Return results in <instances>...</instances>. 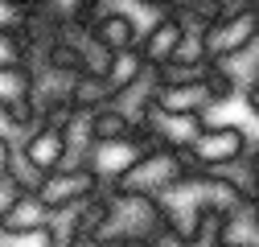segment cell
I'll list each match as a JSON object with an SVG mask.
<instances>
[{"mask_svg": "<svg viewBox=\"0 0 259 247\" xmlns=\"http://www.w3.org/2000/svg\"><path fill=\"white\" fill-rule=\"evenodd\" d=\"M189 173H193V165H189V157L181 148L148 144V148H140V157L123 169V177L115 185H119V190H136V194L160 198V194H169L173 185H181Z\"/></svg>", "mask_w": 259, "mask_h": 247, "instance_id": "cell-1", "label": "cell"}, {"mask_svg": "<svg viewBox=\"0 0 259 247\" xmlns=\"http://www.w3.org/2000/svg\"><path fill=\"white\" fill-rule=\"evenodd\" d=\"M255 140H251V124H239V119H206L202 132L189 140L185 157L193 169H206V165H226L251 152Z\"/></svg>", "mask_w": 259, "mask_h": 247, "instance_id": "cell-2", "label": "cell"}, {"mask_svg": "<svg viewBox=\"0 0 259 247\" xmlns=\"http://www.w3.org/2000/svg\"><path fill=\"white\" fill-rule=\"evenodd\" d=\"M99 190H103V181L95 177L87 165H58V169H50L41 177V185H37L33 194L41 198V206L50 214H62V210L82 206L87 198H95Z\"/></svg>", "mask_w": 259, "mask_h": 247, "instance_id": "cell-3", "label": "cell"}, {"mask_svg": "<svg viewBox=\"0 0 259 247\" xmlns=\"http://www.w3.org/2000/svg\"><path fill=\"white\" fill-rule=\"evenodd\" d=\"M259 42V13L255 9H239V13H222L202 29V50L210 62L235 58L243 50H251Z\"/></svg>", "mask_w": 259, "mask_h": 247, "instance_id": "cell-4", "label": "cell"}, {"mask_svg": "<svg viewBox=\"0 0 259 247\" xmlns=\"http://www.w3.org/2000/svg\"><path fill=\"white\" fill-rule=\"evenodd\" d=\"M222 95H231V91L222 87V78L210 70L206 78H189V83H152L148 87V99L156 107H165V111H185V115H202L222 99Z\"/></svg>", "mask_w": 259, "mask_h": 247, "instance_id": "cell-5", "label": "cell"}, {"mask_svg": "<svg viewBox=\"0 0 259 247\" xmlns=\"http://www.w3.org/2000/svg\"><path fill=\"white\" fill-rule=\"evenodd\" d=\"M181 37H185V25H181L173 13H156L152 25L140 29V37H136V54H140V62H144L148 70H160V66H165V62L177 54Z\"/></svg>", "mask_w": 259, "mask_h": 247, "instance_id": "cell-6", "label": "cell"}, {"mask_svg": "<svg viewBox=\"0 0 259 247\" xmlns=\"http://www.w3.org/2000/svg\"><path fill=\"white\" fill-rule=\"evenodd\" d=\"M210 247H259V214L255 202L243 198L218 214V227L210 235Z\"/></svg>", "mask_w": 259, "mask_h": 247, "instance_id": "cell-7", "label": "cell"}, {"mask_svg": "<svg viewBox=\"0 0 259 247\" xmlns=\"http://www.w3.org/2000/svg\"><path fill=\"white\" fill-rule=\"evenodd\" d=\"M87 29H91V37L99 42L103 50H111V54L136 50V37H140L136 17L123 13V9H95L91 21H87Z\"/></svg>", "mask_w": 259, "mask_h": 247, "instance_id": "cell-8", "label": "cell"}, {"mask_svg": "<svg viewBox=\"0 0 259 247\" xmlns=\"http://www.w3.org/2000/svg\"><path fill=\"white\" fill-rule=\"evenodd\" d=\"M144 83H152V70L140 62V54H136V50L111 54L107 70H103V87H107L111 103H123L127 95H136V87H144Z\"/></svg>", "mask_w": 259, "mask_h": 247, "instance_id": "cell-9", "label": "cell"}, {"mask_svg": "<svg viewBox=\"0 0 259 247\" xmlns=\"http://www.w3.org/2000/svg\"><path fill=\"white\" fill-rule=\"evenodd\" d=\"M17 148H21L41 173H50V169H58L62 161H66V136H62L58 124H46V119L37 124V128H29Z\"/></svg>", "mask_w": 259, "mask_h": 247, "instance_id": "cell-10", "label": "cell"}, {"mask_svg": "<svg viewBox=\"0 0 259 247\" xmlns=\"http://www.w3.org/2000/svg\"><path fill=\"white\" fill-rule=\"evenodd\" d=\"M206 177L222 181L226 190H235L239 198H259V161H255V148L243 152V157L226 161V165H206Z\"/></svg>", "mask_w": 259, "mask_h": 247, "instance_id": "cell-11", "label": "cell"}, {"mask_svg": "<svg viewBox=\"0 0 259 247\" xmlns=\"http://www.w3.org/2000/svg\"><path fill=\"white\" fill-rule=\"evenodd\" d=\"M87 124H91L95 140H127V136H136V115L123 103H103V107L87 111Z\"/></svg>", "mask_w": 259, "mask_h": 247, "instance_id": "cell-12", "label": "cell"}, {"mask_svg": "<svg viewBox=\"0 0 259 247\" xmlns=\"http://www.w3.org/2000/svg\"><path fill=\"white\" fill-rule=\"evenodd\" d=\"M54 214L41 206L37 194H13L9 206L0 210V227L5 231H33V227H50Z\"/></svg>", "mask_w": 259, "mask_h": 247, "instance_id": "cell-13", "label": "cell"}, {"mask_svg": "<svg viewBox=\"0 0 259 247\" xmlns=\"http://www.w3.org/2000/svg\"><path fill=\"white\" fill-rule=\"evenodd\" d=\"M33 9L46 13L54 25H82L99 9V0H33Z\"/></svg>", "mask_w": 259, "mask_h": 247, "instance_id": "cell-14", "label": "cell"}, {"mask_svg": "<svg viewBox=\"0 0 259 247\" xmlns=\"http://www.w3.org/2000/svg\"><path fill=\"white\" fill-rule=\"evenodd\" d=\"M103 103H111L103 78L78 70V74L70 78V107H74V111H95V107H103Z\"/></svg>", "mask_w": 259, "mask_h": 247, "instance_id": "cell-15", "label": "cell"}, {"mask_svg": "<svg viewBox=\"0 0 259 247\" xmlns=\"http://www.w3.org/2000/svg\"><path fill=\"white\" fill-rule=\"evenodd\" d=\"M41 177H46V173H41L33 161H29L21 148H13V157H9V169H5V181L13 185V190H17V194H33L37 185H41Z\"/></svg>", "mask_w": 259, "mask_h": 247, "instance_id": "cell-16", "label": "cell"}, {"mask_svg": "<svg viewBox=\"0 0 259 247\" xmlns=\"http://www.w3.org/2000/svg\"><path fill=\"white\" fill-rule=\"evenodd\" d=\"M33 46L21 37V29H0V66H29Z\"/></svg>", "mask_w": 259, "mask_h": 247, "instance_id": "cell-17", "label": "cell"}, {"mask_svg": "<svg viewBox=\"0 0 259 247\" xmlns=\"http://www.w3.org/2000/svg\"><path fill=\"white\" fill-rule=\"evenodd\" d=\"M29 83H33L29 66H0V107H9L13 99L29 95Z\"/></svg>", "mask_w": 259, "mask_h": 247, "instance_id": "cell-18", "label": "cell"}, {"mask_svg": "<svg viewBox=\"0 0 259 247\" xmlns=\"http://www.w3.org/2000/svg\"><path fill=\"white\" fill-rule=\"evenodd\" d=\"M144 247H189V243H185V235H177L173 227H165V223H160V227L144 239Z\"/></svg>", "mask_w": 259, "mask_h": 247, "instance_id": "cell-19", "label": "cell"}, {"mask_svg": "<svg viewBox=\"0 0 259 247\" xmlns=\"http://www.w3.org/2000/svg\"><path fill=\"white\" fill-rule=\"evenodd\" d=\"M74 247H144L140 239H99V235H78Z\"/></svg>", "mask_w": 259, "mask_h": 247, "instance_id": "cell-20", "label": "cell"}, {"mask_svg": "<svg viewBox=\"0 0 259 247\" xmlns=\"http://www.w3.org/2000/svg\"><path fill=\"white\" fill-rule=\"evenodd\" d=\"M13 148H17V144H13L9 136H0V181H5V169H9V157H13Z\"/></svg>", "mask_w": 259, "mask_h": 247, "instance_id": "cell-21", "label": "cell"}, {"mask_svg": "<svg viewBox=\"0 0 259 247\" xmlns=\"http://www.w3.org/2000/svg\"><path fill=\"white\" fill-rule=\"evenodd\" d=\"M136 5H140V9H152V13H169L173 0H136Z\"/></svg>", "mask_w": 259, "mask_h": 247, "instance_id": "cell-22", "label": "cell"}, {"mask_svg": "<svg viewBox=\"0 0 259 247\" xmlns=\"http://www.w3.org/2000/svg\"><path fill=\"white\" fill-rule=\"evenodd\" d=\"M13 194H17V190H13V185H9V181H0V210H5V206H9V198H13Z\"/></svg>", "mask_w": 259, "mask_h": 247, "instance_id": "cell-23", "label": "cell"}, {"mask_svg": "<svg viewBox=\"0 0 259 247\" xmlns=\"http://www.w3.org/2000/svg\"><path fill=\"white\" fill-rule=\"evenodd\" d=\"M0 136L13 140V124H9V115H5V107H0Z\"/></svg>", "mask_w": 259, "mask_h": 247, "instance_id": "cell-24", "label": "cell"}, {"mask_svg": "<svg viewBox=\"0 0 259 247\" xmlns=\"http://www.w3.org/2000/svg\"><path fill=\"white\" fill-rule=\"evenodd\" d=\"M9 5H21V9H25V5H33V0H9Z\"/></svg>", "mask_w": 259, "mask_h": 247, "instance_id": "cell-25", "label": "cell"}, {"mask_svg": "<svg viewBox=\"0 0 259 247\" xmlns=\"http://www.w3.org/2000/svg\"><path fill=\"white\" fill-rule=\"evenodd\" d=\"M54 247H74V243H54Z\"/></svg>", "mask_w": 259, "mask_h": 247, "instance_id": "cell-26", "label": "cell"}]
</instances>
